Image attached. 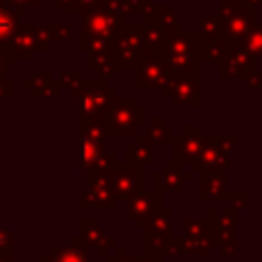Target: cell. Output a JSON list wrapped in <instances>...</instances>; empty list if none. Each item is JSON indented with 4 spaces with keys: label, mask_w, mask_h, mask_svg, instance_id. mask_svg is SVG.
Wrapping results in <instances>:
<instances>
[{
    "label": "cell",
    "mask_w": 262,
    "mask_h": 262,
    "mask_svg": "<svg viewBox=\"0 0 262 262\" xmlns=\"http://www.w3.org/2000/svg\"><path fill=\"white\" fill-rule=\"evenodd\" d=\"M125 154H127V164H133V166L149 164L154 158V147H151L149 137L147 135H135L133 141L127 145Z\"/></svg>",
    "instance_id": "10"
},
{
    "label": "cell",
    "mask_w": 262,
    "mask_h": 262,
    "mask_svg": "<svg viewBox=\"0 0 262 262\" xmlns=\"http://www.w3.org/2000/svg\"><path fill=\"white\" fill-rule=\"evenodd\" d=\"M8 2H12V4H16V6H29V4H39L41 0H8Z\"/></svg>",
    "instance_id": "20"
},
{
    "label": "cell",
    "mask_w": 262,
    "mask_h": 262,
    "mask_svg": "<svg viewBox=\"0 0 262 262\" xmlns=\"http://www.w3.org/2000/svg\"><path fill=\"white\" fill-rule=\"evenodd\" d=\"M43 262H88V258L82 248H76V244H72V246L53 248L49 258H45Z\"/></svg>",
    "instance_id": "11"
},
{
    "label": "cell",
    "mask_w": 262,
    "mask_h": 262,
    "mask_svg": "<svg viewBox=\"0 0 262 262\" xmlns=\"http://www.w3.org/2000/svg\"><path fill=\"white\" fill-rule=\"evenodd\" d=\"M147 137L151 143H162V141H168L170 139V127L168 125H162L160 119H156L149 129H147Z\"/></svg>",
    "instance_id": "12"
},
{
    "label": "cell",
    "mask_w": 262,
    "mask_h": 262,
    "mask_svg": "<svg viewBox=\"0 0 262 262\" xmlns=\"http://www.w3.org/2000/svg\"><path fill=\"white\" fill-rule=\"evenodd\" d=\"M25 88L33 92V96H59L61 86L57 80L51 78V74L47 70L33 74V78L25 80Z\"/></svg>",
    "instance_id": "9"
},
{
    "label": "cell",
    "mask_w": 262,
    "mask_h": 262,
    "mask_svg": "<svg viewBox=\"0 0 262 262\" xmlns=\"http://www.w3.org/2000/svg\"><path fill=\"white\" fill-rule=\"evenodd\" d=\"M117 262H131V260H127V258H121V260H117Z\"/></svg>",
    "instance_id": "21"
},
{
    "label": "cell",
    "mask_w": 262,
    "mask_h": 262,
    "mask_svg": "<svg viewBox=\"0 0 262 262\" xmlns=\"http://www.w3.org/2000/svg\"><path fill=\"white\" fill-rule=\"evenodd\" d=\"M8 51L12 53L14 59H31L35 51H39L37 47V37H35V25H23L18 29V33L6 43Z\"/></svg>",
    "instance_id": "6"
},
{
    "label": "cell",
    "mask_w": 262,
    "mask_h": 262,
    "mask_svg": "<svg viewBox=\"0 0 262 262\" xmlns=\"http://www.w3.org/2000/svg\"><path fill=\"white\" fill-rule=\"evenodd\" d=\"M108 178H111V190L115 199H131L135 192L141 190L143 172H141V166L117 164L108 172Z\"/></svg>",
    "instance_id": "5"
},
{
    "label": "cell",
    "mask_w": 262,
    "mask_h": 262,
    "mask_svg": "<svg viewBox=\"0 0 262 262\" xmlns=\"http://www.w3.org/2000/svg\"><path fill=\"white\" fill-rule=\"evenodd\" d=\"M20 12H23L20 6L8 0H0V43H8L18 33Z\"/></svg>",
    "instance_id": "7"
},
{
    "label": "cell",
    "mask_w": 262,
    "mask_h": 262,
    "mask_svg": "<svg viewBox=\"0 0 262 262\" xmlns=\"http://www.w3.org/2000/svg\"><path fill=\"white\" fill-rule=\"evenodd\" d=\"M10 244H12L10 231H8V229H0V252H2L4 248H10Z\"/></svg>",
    "instance_id": "19"
},
{
    "label": "cell",
    "mask_w": 262,
    "mask_h": 262,
    "mask_svg": "<svg viewBox=\"0 0 262 262\" xmlns=\"http://www.w3.org/2000/svg\"><path fill=\"white\" fill-rule=\"evenodd\" d=\"M98 2L100 0H74V6H76V12H86L92 6H96Z\"/></svg>",
    "instance_id": "18"
},
{
    "label": "cell",
    "mask_w": 262,
    "mask_h": 262,
    "mask_svg": "<svg viewBox=\"0 0 262 262\" xmlns=\"http://www.w3.org/2000/svg\"><path fill=\"white\" fill-rule=\"evenodd\" d=\"M76 98L80 104V119H90L104 117L117 94L104 84V80H80Z\"/></svg>",
    "instance_id": "1"
},
{
    "label": "cell",
    "mask_w": 262,
    "mask_h": 262,
    "mask_svg": "<svg viewBox=\"0 0 262 262\" xmlns=\"http://www.w3.org/2000/svg\"><path fill=\"white\" fill-rule=\"evenodd\" d=\"M143 123V108L135 104L133 98H115L102 117V125L106 133L115 135H133L135 129Z\"/></svg>",
    "instance_id": "2"
},
{
    "label": "cell",
    "mask_w": 262,
    "mask_h": 262,
    "mask_svg": "<svg viewBox=\"0 0 262 262\" xmlns=\"http://www.w3.org/2000/svg\"><path fill=\"white\" fill-rule=\"evenodd\" d=\"M14 66V57L12 53L8 51L6 43H0V76H4L6 72H10Z\"/></svg>",
    "instance_id": "16"
},
{
    "label": "cell",
    "mask_w": 262,
    "mask_h": 262,
    "mask_svg": "<svg viewBox=\"0 0 262 262\" xmlns=\"http://www.w3.org/2000/svg\"><path fill=\"white\" fill-rule=\"evenodd\" d=\"M80 227H84V239H86V244H98L102 239V231H100V227L92 219H84V223H80Z\"/></svg>",
    "instance_id": "13"
},
{
    "label": "cell",
    "mask_w": 262,
    "mask_h": 262,
    "mask_svg": "<svg viewBox=\"0 0 262 262\" xmlns=\"http://www.w3.org/2000/svg\"><path fill=\"white\" fill-rule=\"evenodd\" d=\"M59 86H66L68 90H70V94H74L76 96V92H78V86H80V76H78V72L76 70H66L61 76H59Z\"/></svg>",
    "instance_id": "14"
},
{
    "label": "cell",
    "mask_w": 262,
    "mask_h": 262,
    "mask_svg": "<svg viewBox=\"0 0 262 262\" xmlns=\"http://www.w3.org/2000/svg\"><path fill=\"white\" fill-rule=\"evenodd\" d=\"M135 76V88H162L168 82V70L164 63V57H160L158 51L141 53L133 68Z\"/></svg>",
    "instance_id": "4"
},
{
    "label": "cell",
    "mask_w": 262,
    "mask_h": 262,
    "mask_svg": "<svg viewBox=\"0 0 262 262\" xmlns=\"http://www.w3.org/2000/svg\"><path fill=\"white\" fill-rule=\"evenodd\" d=\"M47 29H49L51 41H59V43H63V41L70 39V27L63 25V23H53V25H49Z\"/></svg>",
    "instance_id": "15"
},
{
    "label": "cell",
    "mask_w": 262,
    "mask_h": 262,
    "mask_svg": "<svg viewBox=\"0 0 262 262\" xmlns=\"http://www.w3.org/2000/svg\"><path fill=\"white\" fill-rule=\"evenodd\" d=\"M125 23L127 20L121 14H117L111 6L98 2L96 6H92L90 10L84 12V31L80 35L113 41L119 35V31L123 29Z\"/></svg>",
    "instance_id": "3"
},
{
    "label": "cell",
    "mask_w": 262,
    "mask_h": 262,
    "mask_svg": "<svg viewBox=\"0 0 262 262\" xmlns=\"http://www.w3.org/2000/svg\"><path fill=\"white\" fill-rule=\"evenodd\" d=\"M158 207V194L156 192H135L131 199H129V205H127V217H133L135 223L139 225L141 221L145 219H151L154 211Z\"/></svg>",
    "instance_id": "8"
},
{
    "label": "cell",
    "mask_w": 262,
    "mask_h": 262,
    "mask_svg": "<svg viewBox=\"0 0 262 262\" xmlns=\"http://www.w3.org/2000/svg\"><path fill=\"white\" fill-rule=\"evenodd\" d=\"M12 90H14L12 80L6 78V76H0V98H8V96H12Z\"/></svg>",
    "instance_id": "17"
}]
</instances>
